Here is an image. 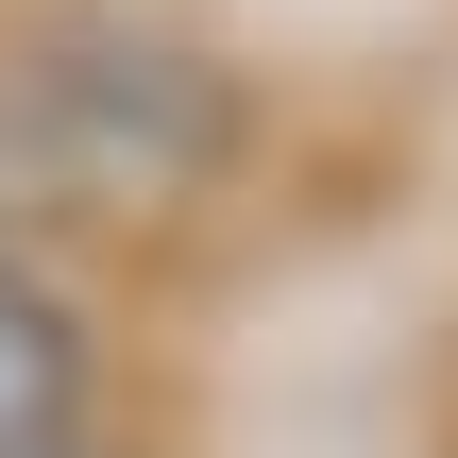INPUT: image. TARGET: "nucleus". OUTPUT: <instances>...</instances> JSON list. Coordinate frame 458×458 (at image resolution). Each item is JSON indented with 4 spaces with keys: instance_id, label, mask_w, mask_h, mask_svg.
Here are the masks:
<instances>
[{
    "instance_id": "nucleus-1",
    "label": "nucleus",
    "mask_w": 458,
    "mask_h": 458,
    "mask_svg": "<svg viewBox=\"0 0 458 458\" xmlns=\"http://www.w3.org/2000/svg\"><path fill=\"white\" fill-rule=\"evenodd\" d=\"M0 153H17L51 204H85V221L170 204V187L221 170V68H204L187 34L85 17V34H51V51L0 68Z\"/></svg>"
},
{
    "instance_id": "nucleus-2",
    "label": "nucleus",
    "mask_w": 458,
    "mask_h": 458,
    "mask_svg": "<svg viewBox=\"0 0 458 458\" xmlns=\"http://www.w3.org/2000/svg\"><path fill=\"white\" fill-rule=\"evenodd\" d=\"M68 425H85V340L34 272H0V458H51Z\"/></svg>"
},
{
    "instance_id": "nucleus-3",
    "label": "nucleus",
    "mask_w": 458,
    "mask_h": 458,
    "mask_svg": "<svg viewBox=\"0 0 458 458\" xmlns=\"http://www.w3.org/2000/svg\"><path fill=\"white\" fill-rule=\"evenodd\" d=\"M51 458H68V442H51Z\"/></svg>"
}]
</instances>
